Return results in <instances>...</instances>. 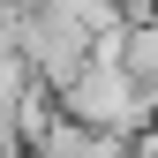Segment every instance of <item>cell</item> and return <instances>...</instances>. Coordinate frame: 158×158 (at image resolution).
<instances>
[{
    "label": "cell",
    "instance_id": "obj_4",
    "mask_svg": "<svg viewBox=\"0 0 158 158\" xmlns=\"http://www.w3.org/2000/svg\"><path fill=\"white\" fill-rule=\"evenodd\" d=\"M121 68L158 98V15H135V23H128V38H121Z\"/></svg>",
    "mask_w": 158,
    "mask_h": 158
},
{
    "label": "cell",
    "instance_id": "obj_6",
    "mask_svg": "<svg viewBox=\"0 0 158 158\" xmlns=\"http://www.w3.org/2000/svg\"><path fill=\"white\" fill-rule=\"evenodd\" d=\"M15 8H30V0H0V15H15Z\"/></svg>",
    "mask_w": 158,
    "mask_h": 158
},
{
    "label": "cell",
    "instance_id": "obj_2",
    "mask_svg": "<svg viewBox=\"0 0 158 158\" xmlns=\"http://www.w3.org/2000/svg\"><path fill=\"white\" fill-rule=\"evenodd\" d=\"M60 113H75V121H90V128H113V135H128V128H143L151 113H158V98L135 83V75L121 60H90L60 83Z\"/></svg>",
    "mask_w": 158,
    "mask_h": 158
},
{
    "label": "cell",
    "instance_id": "obj_5",
    "mask_svg": "<svg viewBox=\"0 0 158 158\" xmlns=\"http://www.w3.org/2000/svg\"><path fill=\"white\" fill-rule=\"evenodd\" d=\"M128 158H158V113H151L143 128H128Z\"/></svg>",
    "mask_w": 158,
    "mask_h": 158
},
{
    "label": "cell",
    "instance_id": "obj_1",
    "mask_svg": "<svg viewBox=\"0 0 158 158\" xmlns=\"http://www.w3.org/2000/svg\"><path fill=\"white\" fill-rule=\"evenodd\" d=\"M15 53L30 60L38 83L60 98V83L90 60V30H83V15L68 0H30V8H15Z\"/></svg>",
    "mask_w": 158,
    "mask_h": 158
},
{
    "label": "cell",
    "instance_id": "obj_3",
    "mask_svg": "<svg viewBox=\"0 0 158 158\" xmlns=\"http://www.w3.org/2000/svg\"><path fill=\"white\" fill-rule=\"evenodd\" d=\"M30 158H128V135L90 128V121H75V113H53V121L30 135Z\"/></svg>",
    "mask_w": 158,
    "mask_h": 158
}]
</instances>
